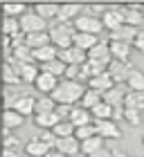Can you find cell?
Returning a JSON list of instances; mask_svg holds the SVG:
<instances>
[{"label": "cell", "mask_w": 144, "mask_h": 157, "mask_svg": "<svg viewBox=\"0 0 144 157\" xmlns=\"http://www.w3.org/2000/svg\"><path fill=\"white\" fill-rule=\"evenodd\" d=\"M86 92V85L79 83V81H59V85L54 88V92L50 97L54 99L56 103H66V105H74V103H81V97Z\"/></svg>", "instance_id": "obj_1"}, {"label": "cell", "mask_w": 144, "mask_h": 157, "mask_svg": "<svg viewBox=\"0 0 144 157\" xmlns=\"http://www.w3.org/2000/svg\"><path fill=\"white\" fill-rule=\"evenodd\" d=\"M74 34H77V29L72 23H59L50 29V40H52V45L56 49H68V47H72Z\"/></svg>", "instance_id": "obj_2"}, {"label": "cell", "mask_w": 144, "mask_h": 157, "mask_svg": "<svg viewBox=\"0 0 144 157\" xmlns=\"http://www.w3.org/2000/svg\"><path fill=\"white\" fill-rule=\"evenodd\" d=\"M18 20H20V32H23L25 36H30V34H38V32H47V20L41 18L34 9L23 13Z\"/></svg>", "instance_id": "obj_3"}, {"label": "cell", "mask_w": 144, "mask_h": 157, "mask_svg": "<svg viewBox=\"0 0 144 157\" xmlns=\"http://www.w3.org/2000/svg\"><path fill=\"white\" fill-rule=\"evenodd\" d=\"M74 29L77 32H83V34H95V36H99V32L104 29V23H102V18L95 16V13H81L74 23Z\"/></svg>", "instance_id": "obj_4"}, {"label": "cell", "mask_w": 144, "mask_h": 157, "mask_svg": "<svg viewBox=\"0 0 144 157\" xmlns=\"http://www.w3.org/2000/svg\"><path fill=\"white\" fill-rule=\"evenodd\" d=\"M102 23H104V29H108V32H115L117 27H122L124 25V7L108 5V11L102 16Z\"/></svg>", "instance_id": "obj_5"}, {"label": "cell", "mask_w": 144, "mask_h": 157, "mask_svg": "<svg viewBox=\"0 0 144 157\" xmlns=\"http://www.w3.org/2000/svg\"><path fill=\"white\" fill-rule=\"evenodd\" d=\"M7 108H14L16 112H20V115L27 119V117L36 115V99H34L32 94H20V97L14 99V101L7 105Z\"/></svg>", "instance_id": "obj_6"}, {"label": "cell", "mask_w": 144, "mask_h": 157, "mask_svg": "<svg viewBox=\"0 0 144 157\" xmlns=\"http://www.w3.org/2000/svg\"><path fill=\"white\" fill-rule=\"evenodd\" d=\"M88 61H92V63H99V65H110L113 63V54H110V45L108 43H102L99 40L95 47L88 52Z\"/></svg>", "instance_id": "obj_7"}, {"label": "cell", "mask_w": 144, "mask_h": 157, "mask_svg": "<svg viewBox=\"0 0 144 157\" xmlns=\"http://www.w3.org/2000/svg\"><path fill=\"white\" fill-rule=\"evenodd\" d=\"M131 70H133L131 61H115L113 59V63L108 65V74H110V78H113L115 83H126Z\"/></svg>", "instance_id": "obj_8"}, {"label": "cell", "mask_w": 144, "mask_h": 157, "mask_svg": "<svg viewBox=\"0 0 144 157\" xmlns=\"http://www.w3.org/2000/svg\"><path fill=\"white\" fill-rule=\"evenodd\" d=\"M59 59L66 63V65H83L88 61V54L79 47H68V49H59Z\"/></svg>", "instance_id": "obj_9"}, {"label": "cell", "mask_w": 144, "mask_h": 157, "mask_svg": "<svg viewBox=\"0 0 144 157\" xmlns=\"http://www.w3.org/2000/svg\"><path fill=\"white\" fill-rule=\"evenodd\" d=\"M142 23H144V7L142 5H126L124 7V25L140 29Z\"/></svg>", "instance_id": "obj_10"}, {"label": "cell", "mask_w": 144, "mask_h": 157, "mask_svg": "<svg viewBox=\"0 0 144 157\" xmlns=\"http://www.w3.org/2000/svg\"><path fill=\"white\" fill-rule=\"evenodd\" d=\"M126 85H122V83H115L110 90H106L104 92V101L106 103H110L113 108H122L124 105V99H126Z\"/></svg>", "instance_id": "obj_11"}, {"label": "cell", "mask_w": 144, "mask_h": 157, "mask_svg": "<svg viewBox=\"0 0 144 157\" xmlns=\"http://www.w3.org/2000/svg\"><path fill=\"white\" fill-rule=\"evenodd\" d=\"M97 126V135L104 139H119L122 137V128L117 126V121L106 119V121H95Z\"/></svg>", "instance_id": "obj_12"}, {"label": "cell", "mask_w": 144, "mask_h": 157, "mask_svg": "<svg viewBox=\"0 0 144 157\" xmlns=\"http://www.w3.org/2000/svg\"><path fill=\"white\" fill-rule=\"evenodd\" d=\"M138 32H140V29H135V27L122 25V27H117L115 32H108V38H110V43H128V45H133Z\"/></svg>", "instance_id": "obj_13"}, {"label": "cell", "mask_w": 144, "mask_h": 157, "mask_svg": "<svg viewBox=\"0 0 144 157\" xmlns=\"http://www.w3.org/2000/svg\"><path fill=\"white\" fill-rule=\"evenodd\" d=\"M81 13H83V5L81 2H66V5H61L59 23H74Z\"/></svg>", "instance_id": "obj_14"}, {"label": "cell", "mask_w": 144, "mask_h": 157, "mask_svg": "<svg viewBox=\"0 0 144 157\" xmlns=\"http://www.w3.org/2000/svg\"><path fill=\"white\" fill-rule=\"evenodd\" d=\"M14 67L20 74V81H25V83H34L41 74V65H36V63H16Z\"/></svg>", "instance_id": "obj_15"}, {"label": "cell", "mask_w": 144, "mask_h": 157, "mask_svg": "<svg viewBox=\"0 0 144 157\" xmlns=\"http://www.w3.org/2000/svg\"><path fill=\"white\" fill-rule=\"evenodd\" d=\"M56 151H61L63 155H68V157H72V155H77V153H81V141H79L77 137H59L56 139Z\"/></svg>", "instance_id": "obj_16"}, {"label": "cell", "mask_w": 144, "mask_h": 157, "mask_svg": "<svg viewBox=\"0 0 144 157\" xmlns=\"http://www.w3.org/2000/svg\"><path fill=\"white\" fill-rule=\"evenodd\" d=\"M34 85H36V90L38 92H43V94H52L54 92V88L59 85V78H56L54 74H47V72H41L38 74V78L34 81Z\"/></svg>", "instance_id": "obj_17"}, {"label": "cell", "mask_w": 144, "mask_h": 157, "mask_svg": "<svg viewBox=\"0 0 144 157\" xmlns=\"http://www.w3.org/2000/svg\"><path fill=\"white\" fill-rule=\"evenodd\" d=\"M68 121H72L74 124V128H81V126H88V124H92V115H90V110H86L83 105H74L72 108V112H70V117H68Z\"/></svg>", "instance_id": "obj_18"}, {"label": "cell", "mask_w": 144, "mask_h": 157, "mask_svg": "<svg viewBox=\"0 0 144 157\" xmlns=\"http://www.w3.org/2000/svg\"><path fill=\"white\" fill-rule=\"evenodd\" d=\"M115 85V81L110 78V74L108 72H104V74H99V76H92V78H88V83H86V88H90V90H97V92H104L106 90H110Z\"/></svg>", "instance_id": "obj_19"}, {"label": "cell", "mask_w": 144, "mask_h": 157, "mask_svg": "<svg viewBox=\"0 0 144 157\" xmlns=\"http://www.w3.org/2000/svg\"><path fill=\"white\" fill-rule=\"evenodd\" d=\"M97 43H99V38L95 36V34H83V32H77L74 38H72V45L79 47V49H83L86 54H88L90 49L97 45Z\"/></svg>", "instance_id": "obj_20"}, {"label": "cell", "mask_w": 144, "mask_h": 157, "mask_svg": "<svg viewBox=\"0 0 144 157\" xmlns=\"http://www.w3.org/2000/svg\"><path fill=\"white\" fill-rule=\"evenodd\" d=\"M50 151H52V146H47L41 137L38 139H30L25 144V153L30 155V157H45Z\"/></svg>", "instance_id": "obj_21"}, {"label": "cell", "mask_w": 144, "mask_h": 157, "mask_svg": "<svg viewBox=\"0 0 144 157\" xmlns=\"http://www.w3.org/2000/svg\"><path fill=\"white\" fill-rule=\"evenodd\" d=\"M59 121H63V119L56 112H38V115H34V124L38 128H43V130H52Z\"/></svg>", "instance_id": "obj_22"}, {"label": "cell", "mask_w": 144, "mask_h": 157, "mask_svg": "<svg viewBox=\"0 0 144 157\" xmlns=\"http://www.w3.org/2000/svg\"><path fill=\"white\" fill-rule=\"evenodd\" d=\"M25 124V117L16 112L14 108H5V115H2V126L5 130H14V128H20Z\"/></svg>", "instance_id": "obj_23"}, {"label": "cell", "mask_w": 144, "mask_h": 157, "mask_svg": "<svg viewBox=\"0 0 144 157\" xmlns=\"http://www.w3.org/2000/svg\"><path fill=\"white\" fill-rule=\"evenodd\" d=\"M34 11L38 13L41 18H59V11H61V5H56V2H38V5H34Z\"/></svg>", "instance_id": "obj_24"}, {"label": "cell", "mask_w": 144, "mask_h": 157, "mask_svg": "<svg viewBox=\"0 0 144 157\" xmlns=\"http://www.w3.org/2000/svg\"><path fill=\"white\" fill-rule=\"evenodd\" d=\"M54 59H59V49H56L54 45H45V47H41V49H34V61L38 63V65L50 63V61H54Z\"/></svg>", "instance_id": "obj_25"}, {"label": "cell", "mask_w": 144, "mask_h": 157, "mask_svg": "<svg viewBox=\"0 0 144 157\" xmlns=\"http://www.w3.org/2000/svg\"><path fill=\"white\" fill-rule=\"evenodd\" d=\"M122 108H131V110L144 112V92H133V90H128Z\"/></svg>", "instance_id": "obj_26"}, {"label": "cell", "mask_w": 144, "mask_h": 157, "mask_svg": "<svg viewBox=\"0 0 144 157\" xmlns=\"http://www.w3.org/2000/svg\"><path fill=\"white\" fill-rule=\"evenodd\" d=\"M25 45L32 47V49H41V47H45V45H52V40H50V32L30 34V36L25 38Z\"/></svg>", "instance_id": "obj_27"}, {"label": "cell", "mask_w": 144, "mask_h": 157, "mask_svg": "<svg viewBox=\"0 0 144 157\" xmlns=\"http://www.w3.org/2000/svg\"><path fill=\"white\" fill-rule=\"evenodd\" d=\"M102 101H104V94H102V92H97V90H90V88H86L83 97H81V103H79V105H83L86 110H92L95 105H99Z\"/></svg>", "instance_id": "obj_28"}, {"label": "cell", "mask_w": 144, "mask_h": 157, "mask_svg": "<svg viewBox=\"0 0 144 157\" xmlns=\"http://www.w3.org/2000/svg\"><path fill=\"white\" fill-rule=\"evenodd\" d=\"M90 115H92V119H95V121H106V119H113V117H115V108H113L110 103L102 101L99 105H95V108L90 110Z\"/></svg>", "instance_id": "obj_29"}, {"label": "cell", "mask_w": 144, "mask_h": 157, "mask_svg": "<svg viewBox=\"0 0 144 157\" xmlns=\"http://www.w3.org/2000/svg\"><path fill=\"white\" fill-rule=\"evenodd\" d=\"M108 45H110V54L115 61H128L133 52V45H128V43H108Z\"/></svg>", "instance_id": "obj_30"}, {"label": "cell", "mask_w": 144, "mask_h": 157, "mask_svg": "<svg viewBox=\"0 0 144 157\" xmlns=\"http://www.w3.org/2000/svg\"><path fill=\"white\" fill-rule=\"evenodd\" d=\"M66 70H68V65H66V63H63L61 59H54V61H50V63H43V65H41V72L54 74L56 78H59V76H66Z\"/></svg>", "instance_id": "obj_31"}, {"label": "cell", "mask_w": 144, "mask_h": 157, "mask_svg": "<svg viewBox=\"0 0 144 157\" xmlns=\"http://www.w3.org/2000/svg\"><path fill=\"white\" fill-rule=\"evenodd\" d=\"M2 11H5V18H20L23 13H27L30 9H27L25 2H5L2 5Z\"/></svg>", "instance_id": "obj_32"}, {"label": "cell", "mask_w": 144, "mask_h": 157, "mask_svg": "<svg viewBox=\"0 0 144 157\" xmlns=\"http://www.w3.org/2000/svg\"><path fill=\"white\" fill-rule=\"evenodd\" d=\"M104 137H99V135H95V137H90V139H86V141H81V153L88 157V155H92V153H97L99 148H104L106 144H104Z\"/></svg>", "instance_id": "obj_33"}, {"label": "cell", "mask_w": 144, "mask_h": 157, "mask_svg": "<svg viewBox=\"0 0 144 157\" xmlns=\"http://www.w3.org/2000/svg\"><path fill=\"white\" fill-rule=\"evenodd\" d=\"M126 85H128V90H133V92H144V72L133 67L128 78H126Z\"/></svg>", "instance_id": "obj_34"}, {"label": "cell", "mask_w": 144, "mask_h": 157, "mask_svg": "<svg viewBox=\"0 0 144 157\" xmlns=\"http://www.w3.org/2000/svg\"><path fill=\"white\" fill-rule=\"evenodd\" d=\"M11 56H14V61H16V63H36V61H34V49L27 47V45L16 47V49L11 52Z\"/></svg>", "instance_id": "obj_35"}, {"label": "cell", "mask_w": 144, "mask_h": 157, "mask_svg": "<svg viewBox=\"0 0 144 157\" xmlns=\"http://www.w3.org/2000/svg\"><path fill=\"white\" fill-rule=\"evenodd\" d=\"M74 124L72 121H68V119H63V121H59L54 128H52V132L56 135V137H74Z\"/></svg>", "instance_id": "obj_36"}, {"label": "cell", "mask_w": 144, "mask_h": 157, "mask_svg": "<svg viewBox=\"0 0 144 157\" xmlns=\"http://www.w3.org/2000/svg\"><path fill=\"white\" fill-rule=\"evenodd\" d=\"M2 78H5V85H18L20 83V74L16 72V67H14L11 63H5Z\"/></svg>", "instance_id": "obj_37"}, {"label": "cell", "mask_w": 144, "mask_h": 157, "mask_svg": "<svg viewBox=\"0 0 144 157\" xmlns=\"http://www.w3.org/2000/svg\"><path fill=\"white\" fill-rule=\"evenodd\" d=\"M2 32H5V36H18L20 34V20L18 18H5V25H2Z\"/></svg>", "instance_id": "obj_38"}, {"label": "cell", "mask_w": 144, "mask_h": 157, "mask_svg": "<svg viewBox=\"0 0 144 157\" xmlns=\"http://www.w3.org/2000/svg\"><path fill=\"white\" fill-rule=\"evenodd\" d=\"M54 110H56V101L52 97L36 99V115H38V112H54Z\"/></svg>", "instance_id": "obj_39"}, {"label": "cell", "mask_w": 144, "mask_h": 157, "mask_svg": "<svg viewBox=\"0 0 144 157\" xmlns=\"http://www.w3.org/2000/svg\"><path fill=\"white\" fill-rule=\"evenodd\" d=\"M95 135H97V126H95V121H92V124H88V126H81V128H77V130H74V137H77L79 141H86V139L95 137Z\"/></svg>", "instance_id": "obj_40"}, {"label": "cell", "mask_w": 144, "mask_h": 157, "mask_svg": "<svg viewBox=\"0 0 144 157\" xmlns=\"http://www.w3.org/2000/svg\"><path fill=\"white\" fill-rule=\"evenodd\" d=\"M122 119L128 121V126H140V121H142V112L131 110V108H122Z\"/></svg>", "instance_id": "obj_41"}, {"label": "cell", "mask_w": 144, "mask_h": 157, "mask_svg": "<svg viewBox=\"0 0 144 157\" xmlns=\"http://www.w3.org/2000/svg\"><path fill=\"white\" fill-rule=\"evenodd\" d=\"M20 146V139L9 135V130H5V148H18Z\"/></svg>", "instance_id": "obj_42"}, {"label": "cell", "mask_w": 144, "mask_h": 157, "mask_svg": "<svg viewBox=\"0 0 144 157\" xmlns=\"http://www.w3.org/2000/svg\"><path fill=\"white\" fill-rule=\"evenodd\" d=\"M41 139L45 141L47 146H52V148H54V146H56V139H59V137H56V135H54L52 130H45V132L41 135Z\"/></svg>", "instance_id": "obj_43"}, {"label": "cell", "mask_w": 144, "mask_h": 157, "mask_svg": "<svg viewBox=\"0 0 144 157\" xmlns=\"http://www.w3.org/2000/svg\"><path fill=\"white\" fill-rule=\"evenodd\" d=\"M133 49H138V52H144V29L138 32V36L133 40Z\"/></svg>", "instance_id": "obj_44"}, {"label": "cell", "mask_w": 144, "mask_h": 157, "mask_svg": "<svg viewBox=\"0 0 144 157\" xmlns=\"http://www.w3.org/2000/svg\"><path fill=\"white\" fill-rule=\"evenodd\" d=\"M92 11H95V16H97V13H102V16H104V13L108 11V5H90V13Z\"/></svg>", "instance_id": "obj_45"}, {"label": "cell", "mask_w": 144, "mask_h": 157, "mask_svg": "<svg viewBox=\"0 0 144 157\" xmlns=\"http://www.w3.org/2000/svg\"><path fill=\"white\" fill-rule=\"evenodd\" d=\"M113 155H115V153H110V151L104 146V148H99L97 153H92V155H88V157H113Z\"/></svg>", "instance_id": "obj_46"}, {"label": "cell", "mask_w": 144, "mask_h": 157, "mask_svg": "<svg viewBox=\"0 0 144 157\" xmlns=\"http://www.w3.org/2000/svg\"><path fill=\"white\" fill-rule=\"evenodd\" d=\"M2 157H18V148H5Z\"/></svg>", "instance_id": "obj_47"}, {"label": "cell", "mask_w": 144, "mask_h": 157, "mask_svg": "<svg viewBox=\"0 0 144 157\" xmlns=\"http://www.w3.org/2000/svg\"><path fill=\"white\" fill-rule=\"evenodd\" d=\"M45 157H68V155H63L61 151H56V148H52V151H50V153H47Z\"/></svg>", "instance_id": "obj_48"}, {"label": "cell", "mask_w": 144, "mask_h": 157, "mask_svg": "<svg viewBox=\"0 0 144 157\" xmlns=\"http://www.w3.org/2000/svg\"><path fill=\"white\" fill-rule=\"evenodd\" d=\"M113 157H131V155H126V153H115Z\"/></svg>", "instance_id": "obj_49"}, {"label": "cell", "mask_w": 144, "mask_h": 157, "mask_svg": "<svg viewBox=\"0 0 144 157\" xmlns=\"http://www.w3.org/2000/svg\"><path fill=\"white\" fill-rule=\"evenodd\" d=\"M142 144H144V137H142Z\"/></svg>", "instance_id": "obj_50"}]
</instances>
